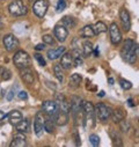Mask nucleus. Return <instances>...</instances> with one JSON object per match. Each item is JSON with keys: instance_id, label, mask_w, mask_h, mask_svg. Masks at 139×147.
Wrapping results in <instances>:
<instances>
[{"instance_id": "obj_1", "label": "nucleus", "mask_w": 139, "mask_h": 147, "mask_svg": "<svg viewBox=\"0 0 139 147\" xmlns=\"http://www.w3.org/2000/svg\"><path fill=\"white\" fill-rule=\"evenodd\" d=\"M121 56L129 64H134L138 57V44L134 43L131 38L125 40L123 49L121 51Z\"/></svg>"}, {"instance_id": "obj_2", "label": "nucleus", "mask_w": 139, "mask_h": 147, "mask_svg": "<svg viewBox=\"0 0 139 147\" xmlns=\"http://www.w3.org/2000/svg\"><path fill=\"white\" fill-rule=\"evenodd\" d=\"M82 111H84V126L86 127V125L88 124L89 127H94L95 126V109L94 105L90 102L84 101L82 102Z\"/></svg>"}, {"instance_id": "obj_3", "label": "nucleus", "mask_w": 139, "mask_h": 147, "mask_svg": "<svg viewBox=\"0 0 139 147\" xmlns=\"http://www.w3.org/2000/svg\"><path fill=\"white\" fill-rule=\"evenodd\" d=\"M13 63L14 65L18 67V68H24V67H28L30 66L31 64V59H30V56L23 51V50H19L14 57H13Z\"/></svg>"}, {"instance_id": "obj_4", "label": "nucleus", "mask_w": 139, "mask_h": 147, "mask_svg": "<svg viewBox=\"0 0 139 147\" xmlns=\"http://www.w3.org/2000/svg\"><path fill=\"white\" fill-rule=\"evenodd\" d=\"M94 109H95V115L97 116V118L101 122H107L111 116L113 109L110 107L106 105L104 103H97Z\"/></svg>"}, {"instance_id": "obj_5", "label": "nucleus", "mask_w": 139, "mask_h": 147, "mask_svg": "<svg viewBox=\"0 0 139 147\" xmlns=\"http://www.w3.org/2000/svg\"><path fill=\"white\" fill-rule=\"evenodd\" d=\"M8 11L14 16H23L28 13V8L23 4L22 0H15V1H13L12 4H9Z\"/></svg>"}, {"instance_id": "obj_6", "label": "nucleus", "mask_w": 139, "mask_h": 147, "mask_svg": "<svg viewBox=\"0 0 139 147\" xmlns=\"http://www.w3.org/2000/svg\"><path fill=\"white\" fill-rule=\"evenodd\" d=\"M3 42H4L5 49H6L8 52L15 51V50L19 48V45H20L19 40L16 38V36H14L13 34H7V35H5Z\"/></svg>"}, {"instance_id": "obj_7", "label": "nucleus", "mask_w": 139, "mask_h": 147, "mask_svg": "<svg viewBox=\"0 0 139 147\" xmlns=\"http://www.w3.org/2000/svg\"><path fill=\"white\" fill-rule=\"evenodd\" d=\"M48 7H49V3L47 0H36L32 5V12L35 13V15L37 18L42 19L47 14Z\"/></svg>"}, {"instance_id": "obj_8", "label": "nucleus", "mask_w": 139, "mask_h": 147, "mask_svg": "<svg viewBox=\"0 0 139 147\" xmlns=\"http://www.w3.org/2000/svg\"><path fill=\"white\" fill-rule=\"evenodd\" d=\"M34 131L37 137H41L44 131V117L42 111H38L34 119Z\"/></svg>"}, {"instance_id": "obj_9", "label": "nucleus", "mask_w": 139, "mask_h": 147, "mask_svg": "<svg viewBox=\"0 0 139 147\" xmlns=\"http://www.w3.org/2000/svg\"><path fill=\"white\" fill-rule=\"evenodd\" d=\"M42 109H43V111L51 118V119H55V116L58 111V105L56 104L55 101H45L42 105Z\"/></svg>"}, {"instance_id": "obj_10", "label": "nucleus", "mask_w": 139, "mask_h": 147, "mask_svg": "<svg viewBox=\"0 0 139 147\" xmlns=\"http://www.w3.org/2000/svg\"><path fill=\"white\" fill-rule=\"evenodd\" d=\"M55 102L60 110H63V111H65L67 114L70 113V110H71V104H70V102L67 101V98L65 97L64 94H56Z\"/></svg>"}, {"instance_id": "obj_11", "label": "nucleus", "mask_w": 139, "mask_h": 147, "mask_svg": "<svg viewBox=\"0 0 139 147\" xmlns=\"http://www.w3.org/2000/svg\"><path fill=\"white\" fill-rule=\"evenodd\" d=\"M109 32H110V40L113 44H119L122 41V34L121 30L118 29V26L116 23H111L109 27Z\"/></svg>"}, {"instance_id": "obj_12", "label": "nucleus", "mask_w": 139, "mask_h": 147, "mask_svg": "<svg viewBox=\"0 0 139 147\" xmlns=\"http://www.w3.org/2000/svg\"><path fill=\"white\" fill-rule=\"evenodd\" d=\"M53 31H55V36H56V38H57L59 42H61V43H63V42H65V41H66L67 36H68V30H67L63 24H60V23L56 24V26H55Z\"/></svg>"}, {"instance_id": "obj_13", "label": "nucleus", "mask_w": 139, "mask_h": 147, "mask_svg": "<svg viewBox=\"0 0 139 147\" xmlns=\"http://www.w3.org/2000/svg\"><path fill=\"white\" fill-rule=\"evenodd\" d=\"M82 98L79 97V96H72L71 97V102H70V104H71V110L74 116H77L78 114H80L82 111Z\"/></svg>"}, {"instance_id": "obj_14", "label": "nucleus", "mask_w": 139, "mask_h": 147, "mask_svg": "<svg viewBox=\"0 0 139 147\" xmlns=\"http://www.w3.org/2000/svg\"><path fill=\"white\" fill-rule=\"evenodd\" d=\"M60 66L64 69H70L73 65V58H72V53L71 52H64L60 56Z\"/></svg>"}, {"instance_id": "obj_15", "label": "nucleus", "mask_w": 139, "mask_h": 147, "mask_svg": "<svg viewBox=\"0 0 139 147\" xmlns=\"http://www.w3.org/2000/svg\"><path fill=\"white\" fill-rule=\"evenodd\" d=\"M20 76H21V79H22L26 84H28V85H31V84L34 82V80H35L34 72L29 68V66L22 68V71H21V73H20Z\"/></svg>"}, {"instance_id": "obj_16", "label": "nucleus", "mask_w": 139, "mask_h": 147, "mask_svg": "<svg viewBox=\"0 0 139 147\" xmlns=\"http://www.w3.org/2000/svg\"><path fill=\"white\" fill-rule=\"evenodd\" d=\"M119 19L123 24V29L125 31H129L131 28V21H130V14L125 8H122L119 12Z\"/></svg>"}, {"instance_id": "obj_17", "label": "nucleus", "mask_w": 139, "mask_h": 147, "mask_svg": "<svg viewBox=\"0 0 139 147\" xmlns=\"http://www.w3.org/2000/svg\"><path fill=\"white\" fill-rule=\"evenodd\" d=\"M53 121L57 122L58 125L64 126V125H66L67 122H68V114L65 113V111H63V110H60V109H58V111H57V114H56Z\"/></svg>"}, {"instance_id": "obj_18", "label": "nucleus", "mask_w": 139, "mask_h": 147, "mask_svg": "<svg viewBox=\"0 0 139 147\" xmlns=\"http://www.w3.org/2000/svg\"><path fill=\"white\" fill-rule=\"evenodd\" d=\"M24 146H27V141H26V137L22 134V132L14 136L13 141L11 142V147H24Z\"/></svg>"}, {"instance_id": "obj_19", "label": "nucleus", "mask_w": 139, "mask_h": 147, "mask_svg": "<svg viewBox=\"0 0 139 147\" xmlns=\"http://www.w3.org/2000/svg\"><path fill=\"white\" fill-rule=\"evenodd\" d=\"M125 115H126V113L124 111L123 109H121V108H116L115 110H113L111 111V118H113V122L114 123H119L122 119H124L125 118Z\"/></svg>"}, {"instance_id": "obj_20", "label": "nucleus", "mask_w": 139, "mask_h": 147, "mask_svg": "<svg viewBox=\"0 0 139 147\" xmlns=\"http://www.w3.org/2000/svg\"><path fill=\"white\" fill-rule=\"evenodd\" d=\"M65 51H66V48L65 47H59L57 49H50L48 51V58L50 60H55V59L59 58Z\"/></svg>"}, {"instance_id": "obj_21", "label": "nucleus", "mask_w": 139, "mask_h": 147, "mask_svg": "<svg viewBox=\"0 0 139 147\" xmlns=\"http://www.w3.org/2000/svg\"><path fill=\"white\" fill-rule=\"evenodd\" d=\"M15 126H16V130L22 133H27L30 131V122L28 118H24V119L22 118L18 124H15Z\"/></svg>"}, {"instance_id": "obj_22", "label": "nucleus", "mask_w": 139, "mask_h": 147, "mask_svg": "<svg viewBox=\"0 0 139 147\" xmlns=\"http://www.w3.org/2000/svg\"><path fill=\"white\" fill-rule=\"evenodd\" d=\"M7 118L9 119V122L12 123V124H18L23 117H22V114L19 111V110H12V111H9L8 114H7Z\"/></svg>"}, {"instance_id": "obj_23", "label": "nucleus", "mask_w": 139, "mask_h": 147, "mask_svg": "<svg viewBox=\"0 0 139 147\" xmlns=\"http://www.w3.org/2000/svg\"><path fill=\"white\" fill-rule=\"evenodd\" d=\"M81 80H82V77L80 74H78V73H74V74H72L71 78H70L68 85H70V87H72V88H77L81 84Z\"/></svg>"}, {"instance_id": "obj_24", "label": "nucleus", "mask_w": 139, "mask_h": 147, "mask_svg": "<svg viewBox=\"0 0 139 147\" xmlns=\"http://www.w3.org/2000/svg\"><path fill=\"white\" fill-rule=\"evenodd\" d=\"M79 34H80V36H82V37H86V38H89V37H93V36H95L92 26H85L82 29H80Z\"/></svg>"}, {"instance_id": "obj_25", "label": "nucleus", "mask_w": 139, "mask_h": 147, "mask_svg": "<svg viewBox=\"0 0 139 147\" xmlns=\"http://www.w3.org/2000/svg\"><path fill=\"white\" fill-rule=\"evenodd\" d=\"M93 30H94V34L95 35H100V34H103V32H106L108 30L107 26L104 24L103 22H96L94 26H92Z\"/></svg>"}, {"instance_id": "obj_26", "label": "nucleus", "mask_w": 139, "mask_h": 147, "mask_svg": "<svg viewBox=\"0 0 139 147\" xmlns=\"http://www.w3.org/2000/svg\"><path fill=\"white\" fill-rule=\"evenodd\" d=\"M93 50H94V48H93V44L90 41H85L82 43V52H84L85 57H89L93 53Z\"/></svg>"}, {"instance_id": "obj_27", "label": "nucleus", "mask_w": 139, "mask_h": 147, "mask_svg": "<svg viewBox=\"0 0 139 147\" xmlns=\"http://www.w3.org/2000/svg\"><path fill=\"white\" fill-rule=\"evenodd\" d=\"M60 24H63L66 29H72V28L76 26V21H74V19L71 18V16H64V18L61 19Z\"/></svg>"}, {"instance_id": "obj_28", "label": "nucleus", "mask_w": 139, "mask_h": 147, "mask_svg": "<svg viewBox=\"0 0 139 147\" xmlns=\"http://www.w3.org/2000/svg\"><path fill=\"white\" fill-rule=\"evenodd\" d=\"M44 131H47L48 133H52L55 131V121L49 118V119H44Z\"/></svg>"}, {"instance_id": "obj_29", "label": "nucleus", "mask_w": 139, "mask_h": 147, "mask_svg": "<svg viewBox=\"0 0 139 147\" xmlns=\"http://www.w3.org/2000/svg\"><path fill=\"white\" fill-rule=\"evenodd\" d=\"M110 136H111V139H113V141H114V145H116V146H122V145H123L122 137H121V136H119V134H118L116 131L111 130Z\"/></svg>"}, {"instance_id": "obj_30", "label": "nucleus", "mask_w": 139, "mask_h": 147, "mask_svg": "<svg viewBox=\"0 0 139 147\" xmlns=\"http://www.w3.org/2000/svg\"><path fill=\"white\" fill-rule=\"evenodd\" d=\"M0 76H1L3 80L7 81V80H9L12 78V72L6 67H0Z\"/></svg>"}, {"instance_id": "obj_31", "label": "nucleus", "mask_w": 139, "mask_h": 147, "mask_svg": "<svg viewBox=\"0 0 139 147\" xmlns=\"http://www.w3.org/2000/svg\"><path fill=\"white\" fill-rule=\"evenodd\" d=\"M53 72H55L56 78L61 82L64 80V74H63V71H61V66L60 65H55L53 66Z\"/></svg>"}, {"instance_id": "obj_32", "label": "nucleus", "mask_w": 139, "mask_h": 147, "mask_svg": "<svg viewBox=\"0 0 139 147\" xmlns=\"http://www.w3.org/2000/svg\"><path fill=\"white\" fill-rule=\"evenodd\" d=\"M119 85H121V87H122L123 89H125V90H129V89L132 88V84H131L130 81H128V80H124V79H121Z\"/></svg>"}, {"instance_id": "obj_33", "label": "nucleus", "mask_w": 139, "mask_h": 147, "mask_svg": "<svg viewBox=\"0 0 139 147\" xmlns=\"http://www.w3.org/2000/svg\"><path fill=\"white\" fill-rule=\"evenodd\" d=\"M89 141L93 146H99L100 145V137L97 134H90L89 136Z\"/></svg>"}, {"instance_id": "obj_34", "label": "nucleus", "mask_w": 139, "mask_h": 147, "mask_svg": "<svg viewBox=\"0 0 139 147\" xmlns=\"http://www.w3.org/2000/svg\"><path fill=\"white\" fill-rule=\"evenodd\" d=\"M65 8H66V1H65V0H58V4H57V8H56V11H57L58 13H61Z\"/></svg>"}, {"instance_id": "obj_35", "label": "nucleus", "mask_w": 139, "mask_h": 147, "mask_svg": "<svg viewBox=\"0 0 139 147\" xmlns=\"http://www.w3.org/2000/svg\"><path fill=\"white\" fill-rule=\"evenodd\" d=\"M43 42L44 44H49V45H53L55 44V40L51 35H44L43 36Z\"/></svg>"}, {"instance_id": "obj_36", "label": "nucleus", "mask_w": 139, "mask_h": 147, "mask_svg": "<svg viewBox=\"0 0 139 147\" xmlns=\"http://www.w3.org/2000/svg\"><path fill=\"white\" fill-rule=\"evenodd\" d=\"M119 125H121V130H122V132H128L129 129H130V124H129V122H126V121H124V119H122V121L119 122Z\"/></svg>"}, {"instance_id": "obj_37", "label": "nucleus", "mask_w": 139, "mask_h": 147, "mask_svg": "<svg viewBox=\"0 0 139 147\" xmlns=\"http://www.w3.org/2000/svg\"><path fill=\"white\" fill-rule=\"evenodd\" d=\"M73 58V65L74 66H80V65H82V63H84V59H82V56H76V57H72Z\"/></svg>"}, {"instance_id": "obj_38", "label": "nucleus", "mask_w": 139, "mask_h": 147, "mask_svg": "<svg viewBox=\"0 0 139 147\" xmlns=\"http://www.w3.org/2000/svg\"><path fill=\"white\" fill-rule=\"evenodd\" d=\"M34 57H35V59H36V60L38 61V64H40L42 67H43V66H45V64H47V63H45V59L43 58V56H42V55L36 53V55H35Z\"/></svg>"}, {"instance_id": "obj_39", "label": "nucleus", "mask_w": 139, "mask_h": 147, "mask_svg": "<svg viewBox=\"0 0 139 147\" xmlns=\"http://www.w3.org/2000/svg\"><path fill=\"white\" fill-rule=\"evenodd\" d=\"M18 97L20 98V100H27L28 98V94H27V92H20L19 94H18Z\"/></svg>"}, {"instance_id": "obj_40", "label": "nucleus", "mask_w": 139, "mask_h": 147, "mask_svg": "<svg viewBox=\"0 0 139 147\" xmlns=\"http://www.w3.org/2000/svg\"><path fill=\"white\" fill-rule=\"evenodd\" d=\"M6 118H7V115L5 113H3V111H0V125L4 124V122H5Z\"/></svg>"}, {"instance_id": "obj_41", "label": "nucleus", "mask_w": 139, "mask_h": 147, "mask_svg": "<svg viewBox=\"0 0 139 147\" xmlns=\"http://www.w3.org/2000/svg\"><path fill=\"white\" fill-rule=\"evenodd\" d=\"M44 48H45V44L41 43V44H37L36 47H35V50H36V51H42V50H44Z\"/></svg>"}, {"instance_id": "obj_42", "label": "nucleus", "mask_w": 139, "mask_h": 147, "mask_svg": "<svg viewBox=\"0 0 139 147\" xmlns=\"http://www.w3.org/2000/svg\"><path fill=\"white\" fill-rule=\"evenodd\" d=\"M13 96H14V92H13V90H11V92L8 93V95L6 96V98H7L8 101H12V98H13Z\"/></svg>"}, {"instance_id": "obj_43", "label": "nucleus", "mask_w": 139, "mask_h": 147, "mask_svg": "<svg viewBox=\"0 0 139 147\" xmlns=\"http://www.w3.org/2000/svg\"><path fill=\"white\" fill-rule=\"evenodd\" d=\"M128 103H129L130 107H134V103H133V100H132V98H129V100H128Z\"/></svg>"}, {"instance_id": "obj_44", "label": "nucleus", "mask_w": 139, "mask_h": 147, "mask_svg": "<svg viewBox=\"0 0 139 147\" xmlns=\"http://www.w3.org/2000/svg\"><path fill=\"white\" fill-rule=\"evenodd\" d=\"M97 95H99L100 97H103V96H104V92H103V90H101V92H100Z\"/></svg>"}, {"instance_id": "obj_45", "label": "nucleus", "mask_w": 139, "mask_h": 147, "mask_svg": "<svg viewBox=\"0 0 139 147\" xmlns=\"http://www.w3.org/2000/svg\"><path fill=\"white\" fill-rule=\"evenodd\" d=\"M94 53H95L96 57H99V49H95V52H94Z\"/></svg>"}, {"instance_id": "obj_46", "label": "nucleus", "mask_w": 139, "mask_h": 147, "mask_svg": "<svg viewBox=\"0 0 139 147\" xmlns=\"http://www.w3.org/2000/svg\"><path fill=\"white\" fill-rule=\"evenodd\" d=\"M108 82H109L110 85H113V84H114V79H111V78H110V79L108 80Z\"/></svg>"}, {"instance_id": "obj_47", "label": "nucleus", "mask_w": 139, "mask_h": 147, "mask_svg": "<svg viewBox=\"0 0 139 147\" xmlns=\"http://www.w3.org/2000/svg\"><path fill=\"white\" fill-rule=\"evenodd\" d=\"M29 1H34V0H29Z\"/></svg>"}]
</instances>
